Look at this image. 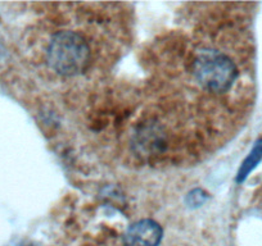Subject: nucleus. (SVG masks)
I'll return each instance as SVG.
<instances>
[{"instance_id": "20e7f679", "label": "nucleus", "mask_w": 262, "mask_h": 246, "mask_svg": "<svg viewBox=\"0 0 262 246\" xmlns=\"http://www.w3.org/2000/svg\"><path fill=\"white\" fill-rule=\"evenodd\" d=\"M134 145L143 155L158 154L165 150V134L156 125H145L135 134Z\"/></svg>"}, {"instance_id": "7ed1b4c3", "label": "nucleus", "mask_w": 262, "mask_h": 246, "mask_svg": "<svg viewBox=\"0 0 262 246\" xmlns=\"http://www.w3.org/2000/svg\"><path fill=\"white\" fill-rule=\"evenodd\" d=\"M163 228L156 220L145 218L134 222L123 233V246H160Z\"/></svg>"}, {"instance_id": "423d86ee", "label": "nucleus", "mask_w": 262, "mask_h": 246, "mask_svg": "<svg viewBox=\"0 0 262 246\" xmlns=\"http://www.w3.org/2000/svg\"><path fill=\"white\" fill-rule=\"evenodd\" d=\"M208 200H210V195L207 191L203 189H194L186 194L185 204L190 209H196V208L203 207Z\"/></svg>"}, {"instance_id": "f257e3e1", "label": "nucleus", "mask_w": 262, "mask_h": 246, "mask_svg": "<svg viewBox=\"0 0 262 246\" xmlns=\"http://www.w3.org/2000/svg\"><path fill=\"white\" fill-rule=\"evenodd\" d=\"M90 46L82 35L75 31L57 32L47 47L48 66L64 77L79 76L90 64Z\"/></svg>"}, {"instance_id": "39448f33", "label": "nucleus", "mask_w": 262, "mask_h": 246, "mask_svg": "<svg viewBox=\"0 0 262 246\" xmlns=\"http://www.w3.org/2000/svg\"><path fill=\"white\" fill-rule=\"evenodd\" d=\"M262 162V137L257 139L254 141L253 146L249 150L248 155L244 158L242 162L241 167H239L238 173L235 176L236 183H243L247 178L249 177L252 172L257 168V165Z\"/></svg>"}, {"instance_id": "f03ea898", "label": "nucleus", "mask_w": 262, "mask_h": 246, "mask_svg": "<svg viewBox=\"0 0 262 246\" xmlns=\"http://www.w3.org/2000/svg\"><path fill=\"white\" fill-rule=\"evenodd\" d=\"M193 75L203 89L215 94H225L238 80L239 69L225 53L202 49L194 57Z\"/></svg>"}]
</instances>
